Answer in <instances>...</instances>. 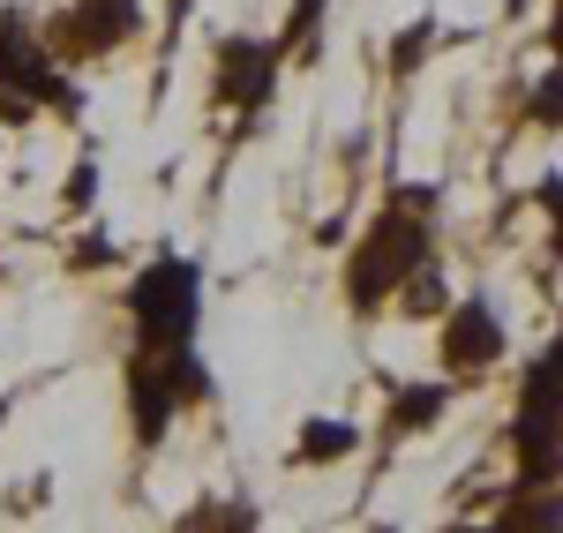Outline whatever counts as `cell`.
<instances>
[{"instance_id": "1", "label": "cell", "mask_w": 563, "mask_h": 533, "mask_svg": "<svg viewBox=\"0 0 563 533\" xmlns=\"http://www.w3.org/2000/svg\"><path fill=\"white\" fill-rule=\"evenodd\" d=\"M196 293H203V278L196 264H151L135 278L129 293V315H135V338H143V354H188V338H196Z\"/></svg>"}, {"instance_id": "2", "label": "cell", "mask_w": 563, "mask_h": 533, "mask_svg": "<svg viewBox=\"0 0 563 533\" xmlns=\"http://www.w3.org/2000/svg\"><path fill=\"white\" fill-rule=\"evenodd\" d=\"M421 225L406 219V211H390L376 233H368V248L353 256V270H346V286H353V301H384L398 278H413V264H421Z\"/></svg>"}, {"instance_id": "3", "label": "cell", "mask_w": 563, "mask_h": 533, "mask_svg": "<svg viewBox=\"0 0 563 533\" xmlns=\"http://www.w3.org/2000/svg\"><path fill=\"white\" fill-rule=\"evenodd\" d=\"M519 466L533 481L556 474V354H541V368H533V384L519 399Z\"/></svg>"}, {"instance_id": "4", "label": "cell", "mask_w": 563, "mask_h": 533, "mask_svg": "<svg viewBox=\"0 0 563 533\" xmlns=\"http://www.w3.org/2000/svg\"><path fill=\"white\" fill-rule=\"evenodd\" d=\"M504 354V331H496V315H488V301H474V309H451V331H443V360L466 376V368H488V360Z\"/></svg>"}, {"instance_id": "5", "label": "cell", "mask_w": 563, "mask_h": 533, "mask_svg": "<svg viewBox=\"0 0 563 533\" xmlns=\"http://www.w3.org/2000/svg\"><path fill=\"white\" fill-rule=\"evenodd\" d=\"M339 451H353V429H339V421H316V429H308V444H301V458H339Z\"/></svg>"}]
</instances>
